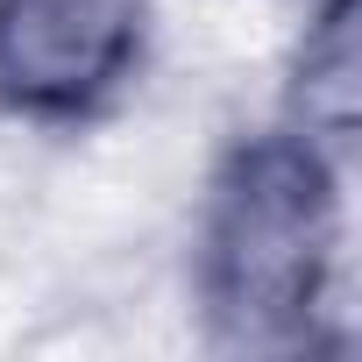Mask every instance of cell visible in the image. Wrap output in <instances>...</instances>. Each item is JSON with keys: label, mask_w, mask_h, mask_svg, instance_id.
<instances>
[{"label": "cell", "mask_w": 362, "mask_h": 362, "mask_svg": "<svg viewBox=\"0 0 362 362\" xmlns=\"http://www.w3.org/2000/svg\"><path fill=\"white\" fill-rule=\"evenodd\" d=\"M355 71H362V50H355V0H320L313 8V29L298 43V64H291V121L298 135H313L320 149H348L355 135Z\"/></svg>", "instance_id": "3957f363"}, {"label": "cell", "mask_w": 362, "mask_h": 362, "mask_svg": "<svg viewBox=\"0 0 362 362\" xmlns=\"http://www.w3.org/2000/svg\"><path fill=\"white\" fill-rule=\"evenodd\" d=\"M149 50V0H0V114L93 121Z\"/></svg>", "instance_id": "7a4b0ae2"}, {"label": "cell", "mask_w": 362, "mask_h": 362, "mask_svg": "<svg viewBox=\"0 0 362 362\" xmlns=\"http://www.w3.org/2000/svg\"><path fill=\"white\" fill-rule=\"evenodd\" d=\"M341 263V163L298 128L242 135L199 214V305L221 348H305Z\"/></svg>", "instance_id": "6da1fadb"}]
</instances>
